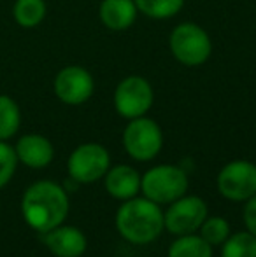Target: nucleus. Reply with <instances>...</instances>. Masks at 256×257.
<instances>
[{
	"instance_id": "obj_21",
	"label": "nucleus",
	"mask_w": 256,
	"mask_h": 257,
	"mask_svg": "<svg viewBox=\"0 0 256 257\" xmlns=\"http://www.w3.org/2000/svg\"><path fill=\"white\" fill-rule=\"evenodd\" d=\"M18 156L13 146L0 140V189L9 184L18 166Z\"/></svg>"
},
{
	"instance_id": "obj_1",
	"label": "nucleus",
	"mask_w": 256,
	"mask_h": 257,
	"mask_svg": "<svg viewBox=\"0 0 256 257\" xmlns=\"http://www.w3.org/2000/svg\"><path fill=\"white\" fill-rule=\"evenodd\" d=\"M21 213L32 229L46 233L63 224L68 215V196L65 187L51 180H39L25 191Z\"/></svg>"
},
{
	"instance_id": "obj_14",
	"label": "nucleus",
	"mask_w": 256,
	"mask_h": 257,
	"mask_svg": "<svg viewBox=\"0 0 256 257\" xmlns=\"http://www.w3.org/2000/svg\"><path fill=\"white\" fill-rule=\"evenodd\" d=\"M139 9L135 0H102L99 6V20L107 30L125 32L137 21Z\"/></svg>"
},
{
	"instance_id": "obj_22",
	"label": "nucleus",
	"mask_w": 256,
	"mask_h": 257,
	"mask_svg": "<svg viewBox=\"0 0 256 257\" xmlns=\"http://www.w3.org/2000/svg\"><path fill=\"white\" fill-rule=\"evenodd\" d=\"M242 217H244V224H246V229L249 231L253 236H256V194L246 201Z\"/></svg>"
},
{
	"instance_id": "obj_13",
	"label": "nucleus",
	"mask_w": 256,
	"mask_h": 257,
	"mask_svg": "<svg viewBox=\"0 0 256 257\" xmlns=\"http://www.w3.org/2000/svg\"><path fill=\"white\" fill-rule=\"evenodd\" d=\"M140 173L130 165H116L104 175L106 191L114 200L127 201L140 193Z\"/></svg>"
},
{
	"instance_id": "obj_7",
	"label": "nucleus",
	"mask_w": 256,
	"mask_h": 257,
	"mask_svg": "<svg viewBox=\"0 0 256 257\" xmlns=\"http://www.w3.org/2000/svg\"><path fill=\"white\" fill-rule=\"evenodd\" d=\"M154 102V91L151 82L142 75H128L116 86L113 103L116 112L125 119H135L146 115Z\"/></svg>"
},
{
	"instance_id": "obj_4",
	"label": "nucleus",
	"mask_w": 256,
	"mask_h": 257,
	"mask_svg": "<svg viewBox=\"0 0 256 257\" xmlns=\"http://www.w3.org/2000/svg\"><path fill=\"white\" fill-rule=\"evenodd\" d=\"M188 175L174 165H158L140 177V193L156 205H170L188 191Z\"/></svg>"
},
{
	"instance_id": "obj_9",
	"label": "nucleus",
	"mask_w": 256,
	"mask_h": 257,
	"mask_svg": "<svg viewBox=\"0 0 256 257\" xmlns=\"http://www.w3.org/2000/svg\"><path fill=\"white\" fill-rule=\"evenodd\" d=\"M53 91L65 105H82L95 93V79L88 68L81 65H67L55 75Z\"/></svg>"
},
{
	"instance_id": "obj_6",
	"label": "nucleus",
	"mask_w": 256,
	"mask_h": 257,
	"mask_svg": "<svg viewBox=\"0 0 256 257\" xmlns=\"http://www.w3.org/2000/svg\"><path fill=\"white\" fill-rule=\"evenodd\" d=\"M111 168V154L102 144L86 142L77 146L68 156V179L77 184H93L104 179Z\"/></svg>"
},
{
	"instance_id": "obj_20",
	"label": "nucleus",
	"mask_w": 256,
	"mask_h": 257,
	"mask_svg": "<svg viewBox=\"0 0 256 257\" xmlns=\"http://www.w3.org/2000/svg\"><path fill=\"white\" fill-rule=\"evenodd\" d=\"M198 231H200V236L204 238L209 245L216 247V245H223V241L230 236V224L225 217L207 215Z\"/></svg>"
},
{
	"instance_id": "obj_12",
	"label": "nucleus",
	"mask_w": 256,
	"mask_h": 257,
	"mask_svg": "<svg viewBox=\"0 0 256 257\" xmlns=\"http://www.w3.org/2000/svg\"><path fill=\"white\" fill-rule=\"evenodd\" d=\"M14 151H16L18 161L34 170L46 168L51 165L53 158H55V147H53L51 140L39 133L23 135L16 142Z\"/></svg>"
},
{
	"instance_id": "obj_17",
	"label": "nucleus",
	"mask_w": 256,
	"mask_h": 257,
	"mask_svg": "<svg viewBox=\"0 0 256 257\" xmlns=\"http://www.w3.org/2000/svg\"><path fill=\"white\" fill-rule=\"evenodd\" d=\"M21 126V110L16 100L9 95H0V140L13 139Z\"/></svg>"
},
{
	"instance_id": "obj_18",
	"label": "nucleus",
	"mask_w": 256,
	"mask_h": 257,
	"mask_svg": "<svg viewBox=\"0 0 256 257\" xmlns=\"http://www.w3.org/2000/svg\"><path fill=\"white\" fill-rule=\"evenodd\" d=\"M186 0H135L139 13L147 16L149 20H170L179 14L185 7Z\"/></svg>"
},
{
	"instance_id": "obj_10",
	"label": "nucleus",
	"mask_w": 256,
	"mask_h": 257,
	"mask_svg": "<svg viewBox=\"0 0 256 257\" xmlns=\"http://www.w3.org/2000/svg\"><path fill=\"white\" fill-rule=\"evenodd\" d=\"M209 215L207 203L200 196H181L172 201L163 213L165 229L174 236L190 234L200 229L202 222Z\"/></svg>"
},
{
	"instance_id": "obj_5",
	"label": "nucleus",
	"mask_w": 256,
	"mask_h": 257,
	"mask_svg": "<svg viewBox=\"0 0 256 257\" xmlns=\"http://www.w3.org/2000/svg\"><path fill=\"white\" fill-rule=\"evenodd\" d=\"M123 147L135 161H151L163 147V132L160 124L147 115L130 119L123 130Z\"/></svg>"
},
{
	"instance_id": "obj_11",
	"label": "nucleus",
	"mask_w": 256,
	"mask_h": 257,
	"mask_svg": "<svg viewBox=\"0 0 256 257\" xmlns=\"http://www.w3.org/2000/svg\"><path fill=\"white\" fill-rule=\"evenodd\" d=\"M42 240L48 250L56 257H81L88 247V238L79 227L63 224L42 233Z\"/></svg>"
},
{
	"instance_id": "obj_19",
	"label": "nucleus",
	"mask_w": 256,
	"mask_h": 257,
	"mask_svg": "<svg viewBox=\"0 0 256 257\" xmlns=\"http://www.w3.org/2000/svg\"><path fill=\"white\" fill-rule=\"evenodd\" d=\"M221 257H256V236L247 229L230 234L221 245Z\"/></svg>"
},
{
	"instance_id": "obj_2",
	"label": "nucleus",
	"mask_w": 256,
	"mask_h": 257,
	"mask_svg": "<svg viewBox=\"0 0 256 257\" xmlns=\"http://www.w3.org/2000/svg\"><path fill=\"white\" fill-rule=\"evenodd\" d=\"M116 229L133 245L151 243L165 229L163 212L147 198H130L118 208Z\"/></svg>"
},
{
	"instance_id": "obj_8",
	"label": "nucleus",
	"mask_w": 256,
	"mask_h": 257,
	"mask_svg": "<svg viewBox=\"0 0 256 257\" xmlns=\"http://www.w3.org/2000/svg\"><path fill=\"white\" fill-rule=\"evenodd\" d=\"M216 186L230 201H247L256 194V165L246 159L230 161L219 170Z\"/></svg>"
},
{
	"instance_id": "obj_16",
	"label": "nucleus",
	"mask_w": 256,
	"mask_h": 257,
	"mask_svg": "<svg viewBox=\"0 0 256 257\" xmlns=\"http://www.w3.org/2000/svg\"><path fill=\"white\" fill-rule=\"evenodd\" d=\"M48 14L46 0H16L13 6V18L20 27L35 28Z\"/></svg>"
},
{
	"instance_id": "obj_15",
	"label": "nucleus",
	"mask_w": 256,
	"mask_h": 257,
	"mask_svg": "<svg viewBox=\"0 0 256 257\" xmlns=\"http://www.w3.org/2000/svg\"><path fill=\"white\" fill-rule=\"evenodd\" d=\"M167 257H212V245L200 234H181L170 243Z\"/></svg>"
},
{
	"instance_id": "obj_3",
	"label": "nucleus",
	"mask_w": 256,
	"mask_h": 257,
	"mask_svg": "<svg viewBox=\"0 0 256 257\" xmlns=\"http://www.w3.org/2000/svg\"><path fill=\"white\" fill-rule=\"evenodd\" d=\"M168 49L176 61L185 67H200L211 58L212 41L204 27L185 21L168 35Z\"/></svg>"
}]
</instances>
